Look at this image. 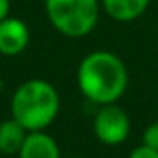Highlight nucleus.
Wrapping results in <instances>:
<instances>
[{
	"label": "nucleus",
	"mask_w": 158,
	"mask_h": 158,
	"mask_svg": "<svg viewBox=\"0 0 158 158\" xmlns=\"http://www.w3.org/2000/svg\"><path fill=\"white\" fill-rule=\"evenodd\" d=\"M142 143L158 151V121H153L145 127L143 136H142Z\"/></svg>",
	"instance_id": "9"
},
{
	"label": "nucleus",
	"mask_w": 158,
	"mask_h": 158,
	"mask_svg": "<svg viewBox=\"0 0 158 158\" xmlns=\"http://www.w3.org/2000/svg\"><path fill=\"white\" fill-rule=\"evenodd\" d=\"M11 118L26 131H46L59 116L61 96L44 79H28L17 86L11 98Z\"/></svg>",
	"instance_id": "2"
},
{
	"label": "nucleus",
	"mask_w": 158,
	"mask_h": 158,
	"mask_svg": "<svg viewBox=\"0 0 158 158\" xmlns=\"http://www.w3.org/2000/svg\"><path fill=\"white\" fill-rule=\"evenodd\" d=\"M92 131L101 143L114 147L127 142L131 134V118L118 103L103 105L98 107L94 114Z\"/></svg>",
	"instance_id": "4"
},
{
	"label": "nucleus",
	"mask_w": 158,
	"mask_h": 158,
	"mask_svg": "<svg viewBox=\"0 0 158 158\" xmlns=\"http://www.w3.org/2000/svg\"><path fill=\"white\" fill-rule=\"evenodd\" d=\"M19 158H61V149L52 134L44 131H33L28 132L19 151Z\"/></svg>",
	"instance_id": "6"
},
{
	"label": "nucleus",
	"mask_w": 158,
	"mask_h": 158,
	"mask_svg": "<svg viewBox=\"0 0 158 158\" xmlns=\"http://www.w3.org/2000/svg\"><path fill=\"white\" fill-rule=\"evenodd\" d=\"M151 0H101L103 11L116 22H132L140 19Z\"/></svg>",
	"instance_id": "7"
},
{
	"label": "nucleus",
	"mask_w": 158,
	"mask_h": 158,
	"mask_svg": "<svg viewBox=\"0 0 158 158\" xmlns=\"http://www.w3.org/2000/svg\"><path fill=\"white\" fill-rule=\"evenodd\" d=\"M129 86V70L123 59L109 50L86 53L77 66V88L85 99L103 107L118 103Z\"/></svg>",
	"instance_id": "1"
},
{
	"label": "nucleus",
	"mask_w": 158,
	"mask_h": 158,
	"mask_svg": "<svg viewBox=\"0 0 158 158\" xmlns=\"http://www.w3.org/2000/svg\"><path fill=\"white\" fill-rule=\"evenodd\" d=\"M30 28L19 17H6L0 20V55H20L30 44Z\"/></svg>",
	"instance_id": "5"
},
{
	"label": "nucleus",
	"mask_w": 158,
	"mask_h": 158,
	"mask_svg": "<svg viewBox=\"0 0 158 158\" xmlns=\"http://www.w3.org/2000/svg\"><path fill=\"white\" fill-rule=\"evenodd\" d=\"M127 158H158V151H155V149H151V147H147V145L142 143V145L134 147L129 153Z\"/></svg>",
	"instance_id": "10"
},
{
	"label": "nucleus",
	"mask_w": 158,
	"mask_h": 158,
	"mask_svg": "<svg viewBox=\"0 0 158 158\" xmlns=\"http://www.w3.org/2000/svg\"><path fill=\"white\" fill-rule=\"evenodd\" d=\"M50 24L64 37L81 39L94 31L101 0H44Z\"/></svg>",
	"instance_id": "3"
},
{
	"label": "nucleus",
	"mask_w": 158,
	"mask_h": 158,
	"mask_svg": "<svg viewBox=\"0 0 158 158\" xmlns=\"http://www.w3.org/2000/svg\"><path fill=\"white\" fill-rule=\"evenodd\" d=\"M26 131L15 118L4 119L0 123V153L2 155H19L26 136Z\"/></svg>",
	"instance_id": "8"
},
{
	"label": "nucleus",
	"mask_w": 158,
	"mask_h": 158,
	"mask_svg": "<svg viewBox=\"0 0 158 158\" xmlns=\"http://www.w3.org/2000/svg\"><path fill=\"white\" fill-rule=\"evenodd\" d=\"M9 9H11V2L9 0H0V20L9 17Z\"/></svg>",
	"instance_id": "11"
}]
</instances>
